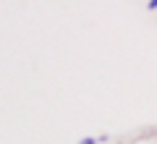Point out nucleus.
<instances>
[{
	"instance_id": "f257e3e1",
	"label": "nucleus",
	"mask_w": 157,
	"mask_h": 144,
	"mask_svg": "<svg viewBox=\"0 0 157 144\" xmlns=\"http://www.w3.org/2000/svg\"><path fill=\"white\" fill-rule=\"evenodd\" d=\"M100 142H106V136H100V139H81L78 144H100Z\"/></svg>"
},
{
	"instance_id": "f03ea898",
	"label": "nucleus",
	"mask_w": 157,
	"mask_h": 144,
	"mask_svg": "<svg viewBox=\"0 0 157 144\" xmlns=\"http://www.w3.org/2000/svg\"><path fill=\"white\" fill-rule=\"evenodd\" d=\"M146 8H157V0H149V3H146Z\"/></svg>"
}]
</instances>
